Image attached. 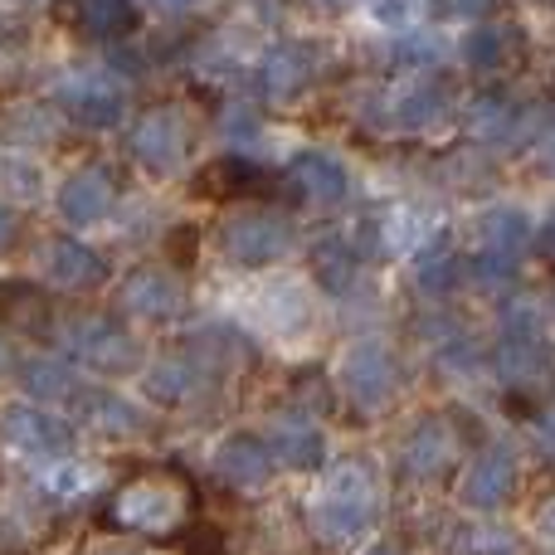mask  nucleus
<instances>
[{
	"label": "nucleus",
	"instance_id": "obj_1",
	"mask_svg": "<svg viewBox=\"0 0 555 555\" xmlns=\"http://www.w3.org/2000/svg\"><path fill=\"white\" fill-rule=\"evenodd\" d=\"M191 512H195V482L181 468H146L107 498L98 521L107 531H122V537L162 541L176 537L191 521Z\"/></svg>",
	"mask_w": 555,
	"mask_h": 555
},
{
	"label": "nucleus",
	"instance_id": "obj_2",
	"mask_svg": "<svg viewBox=\"0 0 555 555\" xmlns=\"http://www.w3.org/2000/svg\"><path fill=\"white\" fill-rule=\"evenodd\" d=\"M380 517V482L375 468L361 459H346L326 473L322 492H317L312 521L326 541H361Z\"/></svg>",
	"mask_w": 555,
	"mask_h": 555
},
{
	"label": "nucleus",
	"instance_id": "obj_3",
	"mask_svg": "<svg viewBox=\"0 0 555 555\" xmlns=\"http://www.w3.org/2000/svg\"><path fill=\"white\" fill-rule=\"evenodd\" d=\"M59 346L74 356L78 365H93V371H107V375H122L142 361L137 351V336L127 332L117 317L107 312H74L59 322Z\"/></svg>",
	"mask_w": 555,
	"mask_h": 555
},
{
	"label": "nucleus",
	"instance_id": "obj_4",
	"mask_svg": "<svg viewBox=\"0 0 555 555\" xmlns=\"http://www.w3.org/2000/svg\"><path fill=\"white\" fill-rule=\"evenodd\" d=\"M132 156L146 166L152 176H176L191 156V122H185L181 107H146L132 122V137H127Z\"/></svg>",
	"mask_w": 555,
	"mask_h": 555
},
{
	"label": "nucleus",
	"instance_id": "obj_5",
	"mask_svg": "<svg viewBox=\"0 0 555 555\" xmlns=\"http://www.w3.org/2000/svg\"><path fill=\"white\" fill-rule=\"evenodd\" d=\"M531 249V220L512 205L492 210L482 220V240H478V254L468 259V273L478 283H507L512 273L521 269V254Z\"/></svg>",
	"mask_w": 555,
	"mask_h": 555
},
{
	"label": "nucleus",
	"instance_id": "obj_6",
	"mask_svg": "<svg viewBox=\"0 0 555 555\" xmlns=\"http://www.w3.org/2000/svg\"><path fill=\"white\" fill-rule=\"evenodd\" d=\"M220 249L244 269H263L293 249V224L273 210H240L220 224Z\"/></svg>",
	"mask_w": 555,
	"mask_h": 555
},
{
	"label": "nucleus",
	"instance_id": "obj_7",
	"mask_svg": "<svg viewBox=\"0 0 555 555\" xmlns=\"http://www.w3.org/2000/svg\"><path fill=\"white\" fill-rule=\"evenodd\" d=\"M546 365H551V346H546L537 312L527 302L507 307L502 312V332H498V371L507 380H537V375H546Z\"/></svg>",
	"mask_w": 555,
	"mask_h": 555
},
{
	"label": "nucleus",
	"instance_id": "obj_8",
	"mask_svg": "<svg viewBox=\"0 0 555 555\" xmlns=\"http://www.w3.org/2000/svg\"><path fill=\"white\" fill-rule=\"evenodd\" d=\"M341 390L351 395L361 410H385L400 390V365H395L390 346L380 341H356L341 356Z\"/></svg>",
	"mask_w": 555,
	"mask_h": 555
},
{
	"label": "nucleus",
	"instance_id": "obj_9",
	"mask_svg": "<svg viewBox=\"0 0 555 555\" xmlns=\"http://www.w3.org/2000/svg\"><path fill=\"white\" fill-rule=\"evenodd\" d=\"M0 439L10 443V449H20L25 459H64L68 449H74V429H68L59 414L39 410V404H10L5 414H0Z\"/></svg>",
	"mask_w": 555,
	"mask_h": 555
},
{
	"label": "nucleus",
	"instance_id": "obj_10",
	"mask_svg": "<svg viewBox=\"0 0 555 555\" xmlns=\"http://www.w3.org/2000/svg\"><path fill=\"white\" fill-rule=\"evenodd\" d=\"M449 113V93H443L439 78L429 74H404L385 88L380 98V122L400 127V132H420V127H434Z\"/></svg>",
	"mask_w": 555,
	"mask_h": 555
},
{
	"label": "nucleus",
	"instance_id": "obj_11",
	"mask_svg": "<svg viewBox=\"0 0 555 555\" xmlns=\"http://www.w3.org/2000/svg\"><path fill=\"white\" fill-rule=\"evenodd\" d=\"M59 107L83 127H113L127 113V93L107 74H68L59 83Z\"/></svg>",
	"mask_w": 555,
	"mask_h": 555
},
{
	"label": "nucleus",
	"instance_id": "obj_12",
	"mask_svg": "<svg viewBox=\"0 0 555 555\" xmlns=\"http://www.w3.org/2000/svg\"><path fill=\"white\" fill-rule=\"evenodd\" d=\"M117 307L127 317H142V322H171L185 307V287H181V278L166 269H137L117 287Z\"/></svg>",
	"mask_w": 555,
	"mask_h": 555
},
{
	"label": "nucleus",
	"instance_id": "obj_13",
	"mask_svg": "<svg viewBox=\"0 0 555 555\" xmlns=\"http://www.w3.org/2000/svg\"><path fill=\"white\" fill-rule=\"evenodd\" d=\"M117 205V176L107 166H78L59 185V215L68 224H98Z\"/></svg>",
	"mask_w": 555,
	"mask_h": 555
},
{
	"label": "nucleus",
	"instance_id": "obj_14",
	"mask_svg": "<svg viewBox=\"0 0 555 555\" xmlns=\"http://www.w3.org/2000/svg\"><path fill=\"white\" fill-rule=\"evenodd\" d=\"M210 390V365L195 351H171L146 371V395L162 404H191Z\"/></svg>",
	"mask_w": 555,
	"mask_h": 555
},
{
	"label": "nucleus",
	"instance_id": "obj_15",
	"mask_svg": "<svg viewBox=\"0 0 555 555\" xmlns=\"http://www.w3.org/2000/svg\"><path fill=\"white\" fill-rule=\"evenodd\" d=\"M44 278L54 287H64V293H88V287H98L107 278V263L88 244L59 234V240L44 244Z\"/></svg>",
	"mask_w": 555,
	"mask_h": 555
},
{
	"label": "nucleus",
	"instance_id": "obj_16",
	"mask_svg": "<svg viewBox=\"0 0 555 555\" xmlns=\"http://www.w3.org/2000/svg\"><path fill=\"white\" fill-rule=\"evenodd\" d=\"M215 473H220L230 488H263L273 478V453L259 434H230V439L215 449Z\"/></svg>",
	"mask_w": 555,
	"mask_h": 555
},
{
	"label": "nucleus",
	"instance_id": "obj_17",
	"mask_svg": "<svg viewBox=\"0 0 555 555\" xmlns=\"http://www.w3.org/2000/svg\"><path fill=\"white\" fill-rule=\"evenodd\" d=\"M287 185H293V195L307 201V205H341L346 201L341 162H336V156H322V152L293 156V166H287Z\"/></svg>",
	"mask_w": 555,
	"mask_h": 555
},
{
	"label": "nucleus",
	"instance_id": "obj_18",
	"mask_svg": "<svg viewBox=\"0 0 555 555\" xmlns=\"http://www.w3.org/2000/svg\"><path fill=\"white\" fill-rule=\"evenodd\" d=\"M269 453L273 463H287V468H317L326 453L322 443V429H317L307 414H278V420L269 424Z\"/></svg>",
	"mask_w": 555,
	"mask_h": 555
},
{
	"label": "nucleus",
	"instance_id": "obj_19",
	"mask_svg": "<svg viewBox=\"0 0 555 555\" xmlns=\"http://www.w3.org/2000/svg\"><path fill=\"white\" fill-rule=\"evenodd\" d=\"M453 453H459L453 434L443 429L439 420H424L420 429H414L410 439H404L400 463H404V473H410V478L429 482V478H439V473H449V468H453Z\"/></svg>",
	"mask_w": 555,
	"mask_h": 555
},
{
	"label": "nucleus",
	"instance_id": "obj_20",
	"mask_svg": "<svg viewBox=\"0 0 555 555\" xmlns=\"http://www.w3.org/2000/svg\"><path fill=\"white\" fill-rule=\"evenodd\" d=\"M512 492H517V463H512V453H502V449L482 453V459L468 468V478H463V502H468V507H482V512L502 507Z\"/></svg>",
	"mask_w": 555,
	"mask_h": 555
},
{
	"label": "nucleus",
	"instance_id": "obj_21",
	"mask_svg": "<svg viewBox=\"0 0 555 555\" xmlns=\"http://www.w3.org/2000/svg\"><path fill=\"white\" fill-rule=\"evenodd\" d=\"M312 68H317V54L307 44H278L263 54L259 83H263V93H273V98H293L297 88L312 83Z\"/></svg>",
	"mask_w": 555,
	"mask_h": 555
},
{
	"label": "nucleus",
	"instance_id": "obj_22",
	"mask_svg": "<svg viewBox=\"0 0 555 555\" xmlns=\"http://www.w3.org/2000/svg\"><path fill=\"white\" fill-rule=\"evenodd\" d=\"M20 380H25L29 395L54 400V404H74L78 395L88 390L83 375H78L68 361H54V356H35V361H25V365H20Z\"/></svg>",
	"mask_w": 555,
	"mask_h": 555
},
{
	"label": "nucleus",
	"instance_id": "obj_23",
	"mask_svg": "<svg viewBox=\"0 0 555 555\" xmlns=\"http://www.w3.org/2000/svg\"><path fill=\"white\" fill-rule=\"evenodd\" d=\"M74 410L83 414L98 434H137V429H142L137 404H127L122 395H113V390H93V385H88V390L74 400Z\"/></svg>",
	"mask_w": 555,
	"mask_h": 555
},
{
	"label": "nucleus",
	"instance_id": "obj_24",
	"mask_svg": "<svg viewBox=\"0 0 555 555\" xmlns=\"http://www.w3.org/2000/svg\"><path fill=\"white\" fill-rule=\"evenodd\" d=\"M201 191L210 201H234V195H259L263 191V171L249 156H220L210 171L201 176Z\"/></svg>",
	"mask_w": 555,
	"mask_h": 555
},
{
	"label": "nucleus",
	"instance_id": "obj_25",
	"mask_svg": "<svg viewBox=\"0 0 555 555\" xmlns=\"http://www.w3.org/2000/svg\"><path fill=\"white\" fill-rule=\"evenodd\" d=\"M39 488L49 492V502H78L98 488V468L93 463H68V459H54L39 468Z\"/></svg>",
	"mask_w": 555,
	"mask_h": 555
},
{
	"label": "nucleus",
	"instance_id": "obj_26",
	"mask_svg": "<svg viewBox=\"0 0 555 555\" xmlns=\"http://www.w3.org/2000/svg\"><path fill=\"white\" fill-rule=\"evenodd\" d=\"M312 273L322 278L332 293H346V287L356 283V249H351V240L326 234V240L312 249Z\"/></svg>",
	"mask_w": 555,
	"mask_h": 555
},
{
	"label": "nucleus",
	"instance_id": "obj_27",
	"mask_svg": "<svg viewBox=\"0 0 555 555\" xmlns=\"http://www.w3.org/2000/svg\"><path fill=\"white\" fill-rule=\"evenodd\" d=\"M74 20L88 29V39H127L137 29L132 5H83Z\"/></svg>",
	"mask_w": 555,
	"mask_h": 555
},
{
	"label": "nucleus",
	"instance_id": "obj_28",
	"mask_svg": "<svg viewBox=\"0 0 555 555\" xmlns=\"http://www.w3.org/2000/svg\"><path fill=\"white\" fill-rule=\"evenodd\" d=\"M468 127L478 137H488V142H502V137L517 127V107H512L502 93H488V98H478V103H473Z\"/></svg>",
	"mask_w": 555,
	"mask_h": 555
},
{
	"label": "nucleus",
	"instance_id": "obj_29",
	"mask_svg": "<svg viewBox=\"0 0 555 555\" xmlns=\"http://www.w3.org/2000/svg\"><path fill=\"white\" fill-rule=\"evenodd\" d=\"M44 297L35 293V287L29 283H0V317H5V322H44Z\"/></svg>",
	"mask_w": 555,
	"mask_h": 555
},
{
	"label": "nucleus",
	"instance_id": "obj_30",
	"mask_svg": "<svg viewBox=\"0 0 555 555\" xmlns=\"http://www.w3.org/2000/svg\"><path fill=\"white\" fill-rule=\"evenodd\" d=\"M459 541H463V555H521L517 537L502 527H468Z\"/></svg>",
	"mask_w": 555,
	"mask_h": 555
},
{
	"label": "nucleus",
	"instance_id": "obj_31",
	"mask_svg": "<svg viewBox=\"0 0 555 555\" xmlns=\"http://www.w3.org/2000/svg\"><path fill=\"white\" fill-rule=\"evenodd\" d=\"M463 59H468L473 68H492L502 59V35L498 29H478V35L463 39Z\"/></svg>",
	"mask_w": 555,
	"mask_h": 555
},
{
	"label": "nucleus",
	"instance_id": "obj_32",
	"mask_svg": "<svg viewBox=\"0 0 555 555\" xmlns=\"http://www.w3.org/2000/svg\"><path fill=\"white\" fill-rule=\"evenodd\" d=\"M20 240V215L10 210V205H0V254H10Z\"/></svg>",
	"mask_w": 555,
	"mask_h": 555
},
{
	"label": "nucleus",
	"instance_id": "obj_33",
	"mask_svg": "<svg viewBox=\"0 0 555 555\" xmlns=\"http://www.w3.org/2000/svg\"><path fill=\"white\" fill-rule=\"evenodd\" d=\"M531 244H537L546 259H555V215H551L546 224H541V230H531Z\"/></svg>",
	"mask_w": 555,
	"mask_h": 555
},
{
	"label": "nucleus",
	"instance_id": "obj_34",
	"mask_svg": "<svg viewBox=\"0 0 555 555\" xmlns=\"http://www.w3.org/2000/svg\"><path fill=\"white\" fill-rule=\"evenodd\" d=\"M5 371H10V341L0 336V375H5Z\"/></svg>",
	"mask_w": 555,
	"mask_h": 555
},
{
	"label": "nucleus",
	"instance_id": "obj_35",
	"mask_svg": "<svg viewBox=\"0 0 555 555\" xmlns=\"http://www.w3.org/2000/svg\"><path fill=\"white\" fill-rule=\"evenodd\" d=\"M371 555H404V551H395V546H375Z\"/></svg>",
	"mask_w": 555,
	"mask_h": 555
},
{
	"label": "nucleus",
	"instance_id": "obj_36",
	"mask_svg": "<svg viewBox=\"0 0 555 555\" xmlns=\"http://www.w3.org/2000/svg\"><path fill=\"white\" fill-rule=\"evenodd\" d=\"M551 171H555V142H551Z\"/></svg>",
	"mask_w": 555,
	"mask_h": 555
},
{
	"label": "nucleus",
	"instance_id": "obj_37",
	"mask_svg": "<svg viewBox=\"0 0 555 555\" xmlns=\"http://www.w3.org/2000/svg\"><path fill=\"white\" fill-rule=\"evenodd\" d=\"M103 555H127V551H103Z\"/></svg>",
	"mask_w": 555,
	"mask_h": 555
}]
</instances>
